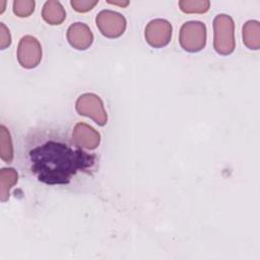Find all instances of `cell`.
Masks as SVG:
<instances>
[{
	"label": "cell",
	"instance_id": "6da1fadb",
	"mask_svg": "<svg viewBox=\"0 0 260 260\" xmlns=\"http://www.w3.org/2000/svg\"><path fill=\"white\" fill-rule=\"evenodd\" d=\"M96 156L78 145L50 139L28 152L30 171L47 185L68 184L79 172L90 170Z\"/></svg>",
	"mask_w": 260,
	"mask_h": 260
},
{
	"label": "cell",
	"instance_id": "7a4b0ae2",
	"mask_svg": "<svg viewBox=\"0 0 260 260\" xmlns=\"http://www.w3.org/2000/svg\"><path fill=\"white\" fill-rule=\"evenodd\" d=\"M213 48L219 55L232 54L236 48L235 22L232 16L220 13L213 19Z\"/></svg>",
	"mask_w": 260,
	"mask_h": 260
},
{
	"label": "cell",
	"instance_id": "3957f363",
	"mask_svg": "<svg viewBox=\"0 0 260 260\" xmlns=\"http://www.w3.org/2000/svg\"><path fill=\"white\" fill-rule=\"evenodd\" d=\"M207 30L202 21L190 20L182 24L179 34L181 47L190 53L201 51L206 45Z\"/></svg>",
	"mask_w": 260,
	"mask_h": 260
},
{
	"label": "cell",
	"instance_id": "277c9868",
	"mask_svg": "<svg viewBox=\"0 0 260 260\" xmlns=\"http://www.w3.org/2000/svg\"><path fill=\"white\" fill-rule=\"evenodd\" d=\"M76 112L93 120L99 126H105L108 122V115L102 99L91 92H86L78 96L75 103Z\"/></svg>",
	"mask_w": 260,
	"mask_h": 260
},
{
	"label": "cell",
	"instance_id": "5b68a950",
	"mask_svg": "<svg viewBox=\"0 0 260 260\" xmlns=\"http://www.w3.org/2000/svg\"><path fill=\"white\" fill-rule=\"evenodd\" d=\"M95 23L101 34L109 39L121 37L127 25L124 15L110 9L100 11L95 17Z\"/></svg>",
	"mask_w": 260,
	"mask_h": 260
},
{
	"label": "cell",
	"instance_id": "8992f818",
	"mask_svg": "<svg viewBox=\"0 0 260 260\" xmlns=\"http://www.w3.org/2000/svg\"><path fill=\"white\" fill-rule=\"evenodd\" d=\"M42 46L37 38L24 36L20 39L17 47V60L25 69L37 67L42 60Z\"/></svg>",
	"mask_w": 260,
	"mask_h": 260
},
{
	"label": "cell",
	"instance_id": "52a82bcc",
	"mask_svg": "<svg viewBox=\"0 0 260 260\" xmlns=\"http://www.w3.org/2000/svg\"><path fill=\"white\" fill-rule=\"evenodd\" d=\"M173 27L169 20L155 18L149 21L144 30L146 42L153 48L167 46L172 39Z\"/></svg>",
	"mask_w": 260,
	"mask_h": 260
},
{
	"label": "cell",
	"instance_id": "ba28073f",
	"mask_svg": "<svg viewBox=\"0 0 260 260\" xmlns=\"http://www.w3.org/2000/svg\"><path fill=\"white\" fill-rule=\"evenodd\" d=\"M72 140L81 148L93 150L101 143V134L90 125L80 122L73 128Z\"/></svg>",
	"mask_w": 260,
	"mask_h": 260
},
{
	"label": "cell",
	"instance_id": "9c48e42d",
	"mask_svg": "<svg viewBox=\"0 0 260 260\" xmlns=\"http://www.w3.org/2000/svg\"><path fill=\"white\" fill-rule=\"evenodd\" d=\"M67 41L76 50H86L93 42V34L84 22H74L67 29Z\"/></svg>",
	"mask_w": 260,
	"mask_h": 260
},
{
	"label": "cell",
	"instance_id": "30bf717a",
	"mask_svg": "<svg viewBox=\"0 0 260 260\" xmlns=\"http://www.w3.org/2000/svg\"><path fill=\"white\" fill-rule=\"evenodd\" d=\"M43 19L51 25H59L66 18V11L57 0L46 1L42 9Z\"/></svg>",
	"mask_w": 260,
	"mask_h": 260
},
{
	"label": "cell",
	"instance_id": "8fae6325",
	"mask_svg": "<svg viewBox=\"0 0 260 260\" xmlns=\"http://www.w3.org/2000/svg\"><path fill=\"white\" fill-rule=\"evenodd\" d=\"M244 45L250 50L260 49V22L252 19L244 23L242 28Z\"/></svg>",
	"mask_w": 260,
	"mask_h": 260
},
{
	"label": "cell",
	"instance_id": "7c38bea8",
	"mask_svg": "<svg viewBox=\"0 0 260 260\" xmlns=\"http://www.w3.org/2000/svg\"><path fill=\"white\" fill-rule=\"evenodd\" d=\"M18 181V173L13 168H3L0 171V199L2 202L8 200L11 188Z\"/></svg>",
	"mask_w": 260,
	"mask_h": 260
},
{
	"label": "cell",
	"instance_id": "4fadbf2b",
	"mask_svg": "<svg viewBox=\"0 0 260 260\" xmlns=\"http://www.w3.org/2000/svg\"><path fill=\"white\" fill-rule=\"evenodd\" d=\"M0 156L3 161L8 164H10L13 159V145L11 135L4 125L0 126Z\"/></svg>",
	"mask_w": 260,
	"mask_h": 260
},
{
	"label": "cell",
	"instance_id": "5bb4252c",
	"mask_svg": "<svg viewBox=\"0 0 260 260\" xmlns=\"http://www.w3.org/2000/svg\"><path fill=\"white\" fill-rule=\"evenodd\" d=\"M179 7L185 13H205L209 10L210 2L208 0H181Z\"/></svg>",
	"mask_w": 260,
	"mask_h": 260
},
{
	"label": "cell",
	"instance_id": "9a60e30c",
	"mask_svg": "<svg viewBox=\"0 0 260 260\" xmlns=\"http://www.w3.org/2000/svg\"><path fill=\"white\" fill-rule=\"evenodd\" d=\"M36 2L34 0H14L13 1V12L18 17H27L34 11Z\"/></svg>",
	"mask_w": 260,
	"mask_h": 260
},
{
	"label": "cell",
	"instance_id": "2e32d148",
	"mask_svg": "<svg viewBox=\"0 0 260 260\" xmlns=\"http://www.w3.org/2000/svg\"><path fill=\"white\" fill-rule=\"evenodd\" d=\"M99 0H71L70 5L77 12H87L91 10L96 4Z\"/></svg>",
	"mask_w": 260,
	"mask_h": 260
},
{
	"label": "cell",
	"instance_id": "e0dca14e",
	"mask_svg": "<svg viewBox=\"0 0 260 260\" xmlns=\"http://www.w3.org/2000/svg\"><path fill=\"white\" fill-rule=\"evenodd\" d=\"M10 44H11L10 31L3 22H0V49L4 50L8 48Z\"/></svg>",
	"mask_w": 260,
	"mask_h": 260
},
{
	"label": "cell",
	"instance_id": "ac0fdd59",
	"mask_svg": "<svg viewBox=\"0 0 260 260\" xmlns=\"http://www.w3.org/2000/svg\"><path fill=\"white\" fill-rule=\"evenodd\" d=\"M109 4H114V5H119L121 7H126L129 5V1H111V0H108L107 1Z\"/></svg>",
	"mask_w": 260,
	"mask_h": 260
},
{
	"label": "cell",
	"instance_id": "d6986e66",
	"mask_svg": "<svg viewBox=\"0 0 260 260\" xmlns=\"http://www.w3.org/2000/svg\"><path fill=\"white\" fill-rule=\"evenodd\" d=\"M5 4L6 2L4 0H0V5H1V10H0V13H3V11L5 10Z\"/></svg>",
	"mask_w": 260,
	"mask_h": 260
}]
</instances>
